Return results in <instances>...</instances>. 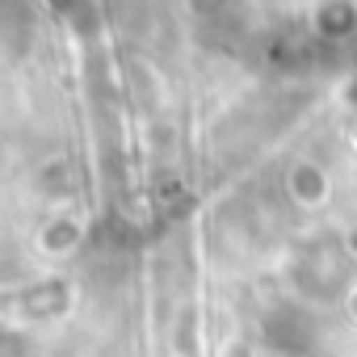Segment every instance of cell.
I'll return each instance as SVG.
<instances>
[{
	"instance_id": "cell-1",
	"label": "cell",
	"mask_w": 357,
	"mask_h": 357,
	"mask_svg": "<svg viewBox=\"0 0 357 357\" xmlns=\"http://www.w3.org/2000/svg\"><path fill=\"white\" fill-rule=\"evenodd\" d=\"M290 198H294L303 211L324 206V202H328V176H324L319 168H311V164H298V168L290 172Z\"/></svg>"
},
{
	"instance_id": "cell-2",
	"label": "cell",
	"mask_w": 357,
	"mask_h": 357,
	"mask_svg": "<svg viewBox=\"0 0 357 357\" xmlns=\"http://www.w3.org/2000/svg\"><path fill=\"white\" fill-rule=\"evenodd\" d=\"M349 307H353V315H357V286L349 290Z\"/></svg>"
}]
</instances>
